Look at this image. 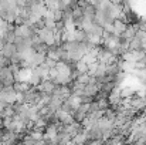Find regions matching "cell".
Returning <instances> with one entry per match:
<instances>
[{
  "instance_id": "ba28073f",
  "label": "cell",
  "mask_w": 146,
  "mask_h": 145,
  "mask_svg": "<svg viewBox=\"0 0 146 145\" xmlns=\"http://www.w3.org/2000/svg\"><path fill=\"white\" fill-rule=\"evenodd\" d=\"M112 4H121V3H123V0H109Z\"/></svg>"
},
{
  "instance_id": "3957f363",
  "label": "cell",
  "mask_w": 146,
  "mask_h": 145,
  "mask_svg": "<svg viewBox=\"0 0 146 145\" xmlns=\"http://www.w3.org/2000/svg\"><path fill=\"white\" fill-rule=\"evenodd\" d=\"M16 53H17V48H16V46H14L13 43H4V44H3V48L0 50V54H1L3 57H6L7 60H10Z\"/></svg>"
},
{
  "instance_id": "8992f818",
  "label": "cell",
  "mask_w": 146,
  "mask_h": 145,
  "mask_svg": "<svg viewBox=\"0 0 146 145\" xmlns=\"http://www.w3.org/2000/svg\"><path fill=\"white\" fill-rule=\"evenodd\" d=\"M9 64H10V60H7L6 57H3V55L0 54V70L4 68V67H7Z\"/></svg>"
},
{
  "instance_id": "5b68a950",
  "label": "cell",
  "mask_w": 146,
  "mask_h": 145,
  "mask_svg": "<svg viewBox=\"0 0 146 145\" xmlns=\"http://www.w3.org/2000/svg\"><path fill=\"white\" fill-rule=\"evenodd\" d=\"M75 71H78L80 74H84V73H88V64L84 61V60H78L77 63H74V68Z\"/></svg>"
},
{
  "instance_id": "7a4b0ae2",
  "label": "cell",
  "mask_w": 146,
  "mask_h": 145,
  "mask_svg": "<svg viewBox=\"0 0 146 145\" xmlns=\"http://www.w3.org/2000/svg\"><path fill=\"white\" fill-rule=\"evenodd\" d=\"M54 87H55V83L50 78H46L43 80L38 86H37V90L43 94H47V96H51V93L54 91Z\"/></svg>"
},
{
  "instance_id": "52a82bcc",
  "label": "cell",
  "mask_w": 146,
  "mask_h": 145,
  "mask_svg": "<svg viewBox=\"0 0 146 145\" xmlns=\"http://www.w3.org/2000/svg\"><path fill=\"white\" fill-rule=\"evenodd\" d=\"M87 145H105V144H104V141H92V142H90Z\"/></svg>"
},
{
  "instance_id": "6da1fadb",
  "label": "cell",
  "mask_w": 146,
  "mask_h": 145,
  "mask_svg": "<svg viewBox=\"0 0 146 145\" xmlns=\"http://www.w3.org/2000/svg\"><path fill=\"white\" fill-rule=\"evenodd\" d=\"M14 83H16L14 73L9 68V65L1 68L0 70V88L1 87H11Z\"/></svg>"
},
{
  "instance_id": "277c9868",
  "label": "cell",
  "mask_w": 146,
  "mask_h": 145,
  "mask_svg": "<svg viewBox=\"0 0 146 145\" xmlns=\"http://www.w3.org/2000/svg\"><path fill=\"white\" fill-rule=\"evenodd\" d=\"M112 26H113V36L121 37V34L125 31V29H126L128 24H126L125 21H122V20H113Z\"/></svg>"
}]
</instances>
